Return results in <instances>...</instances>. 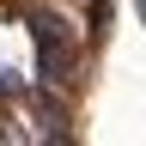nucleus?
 <instances>
[{
  "label": "nucleus",
  "mask_w": 146,
  "mask_h": 146,
  "mask_svg": "<svg viewBox=\"0 0 146 146\" xmlns=\"http://www.w3.org/2000/svg\"><path fill=\"white\" fill-rule=\"evenodd\" d=\"M49 91H55V85H49ZM49 91H43V79H36V98H31V104H36V116H43L36 128H43L49 140H67V116H61V104H55Z\"/></svg>",
  "instance_id": "obj_2"
},
{
  "label": "nucleus",
  "mask_w": 146,
  "mask_h": 146,
  "mask_svg": "<svg viewBox=\"0 0 146 146\" xmlns=\"http://www.w3.org/2000/svg\"><path fill=\"white\" fill-rule=\"evenodd\" d=\"M31 43H36V79L55 85V91H67L73 73H79V36L67 31V18L36 12L31 18Z\"/></svg>",
  "instance_id": "obj_1"
}]
</instances>
